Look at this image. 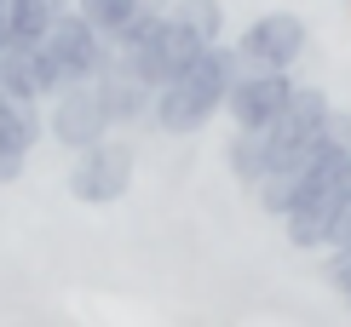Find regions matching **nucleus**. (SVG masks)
Returning a JSON list of instances; mask_svg holds the SVG:
<instances>
[{
    "label": "nucleus",
    "mask_w": 351,
    "mask_h": 327,
    "mask_svg": "<svg viewBox=\"0 0 351 327\" xmlns=\"http://www.w3.org/2000/svg\"><path fill=\"white\" fill-rule=\"evenodd\" d=\"M237 75H242V57L230 52V40L202 47L167 86H156L150 127L167 132V138H190V132H202L213 115H225V98H230V86H237Z\"/></svg>",
    "instance_id": "1"
},
{
    "label": "nucleus",
    "mask_w": 351,
    "mask_h": 327,
    "mask_svg": "<svg viewBox=\"0 0 351 327\" xmlns=\"http://www.w3.org/2000/svg\"><path fill=\"white\" fill-rule=\"evenodd\" d=\"M133 167H138V155H133V144L127 138H98L93 150H81L75 161H69V196H75L81 207H115L133 189Z\"/></svg>",
    "instance_id": "2"
},
{
    "label": "nucleus",
    "mask_w": 351,
    "mask_h": 327,
    "mask_svg": "<svg viewBox=\"0 0 351 327\" xmlns=\"http://www.w3.org/2000/svg\"><path fill=\"white\" fill-rule=\"evenodd\" d=\"M305 47H311V29L300 12H259L254 23L230 40V52L242 57V69H288L294 75Z\"/></svg>",
    "instance_id": "3"
},
{
    "label": "nucleus",
    "mask_w": 351,
    "mask_h": 327,
    "mask_svg": "<svg viewBox=\"0 0 351 327\" xmlns=\"http://www.w3.org/2000/svg\"><path fill=\"white\" fill-rule=\"evenodd\" d=\"M40 52L52 57V69H58V81L64 86H81V81H98V69L110 64V40L98 35L93 23L81 18V12H64L52 29H47V40H40Z\"/></svg>",
    "instance_id": "4"
},
{
    "label": "nucleus",
    "mask_w": 351,
    "mask_h": 327,
    "mask_svg": "<svg viewBox=\"0 0 351 327\" xmlns=\"http://www.w3.org/2000/svg\"><path fill=\"white\" fill-rule=\"evenodd\" d=\"M328 115H334L328 86L294 81V92H288V103L276 109V121L259 127V132H265V150H271V167H276V161H288L294 150H305L311 138H323V121H328Z\"/></svg>",
    "instance_id": "5"
},
{
    "label": "nucleus",
    "mask_w": 351,
    "mask_h": 327,
    "mask_svg": "<svg viewBox=\"0 0 351 327\" xmlns=\"http://www.w3.org/2000/svg\"><path fill=\"white\" fill-rule=\"evenodd\" d=\"M47 138L58 150H69V155L93 150L98 138H110V121H104V103H98L93 81L64 86L58 98H47Z\"/></svg>",
    "instance_id": "6"
},
{
    "label": "nucleus",
    "mask_w": 351,
    "mask_h": 327,
    "mask_svg": "<svg viewBox=\"0 0 351 327\" xmlns=\"http://www.w3.org/2000/svg\"><path fill=\"white\" fill-rule=\"evenodd\" d=\"M294 92V75L288 69H242L237 86L225 98V115H230V132H259L276 121V109Z\"/></svg>",
    "instance_id": "7"
},
{
    "label": "nucleus",
    "mask_w": 351,
    "mask_h": 327,
    "mask_svg": "<svg viewBox=\"0 0 351 327\" xmlns=\"http://www.w3.org/2000/svg\"><path fill=\"white\" fill-rule=\"evenodd\" d=\"M47 138V103H23L0 92V184H18L35 144Z\"/></svg>",
    "instance_id": "8"
},
{
    "label": "nucleus",
    "mask_w": 351,
    "mask_h": 327,
    "mask_svg": "<svg viewBox=\"0 0 351 327\" xmlns=\"http://www.w3.org/2000/svg\"><path fill=\"white\" fill-rule=\"evenodd\" d=\"M93 92H98V103H104L110 132H115V127H150V103H156V92H150V86H144L138 75H127L115 57H110L104 69H98Z\"/></svg>",
    "instance_id": "9"
},
{
    "label": "nucleus",
    "mask_w": 351,
    "mask_h": 327,
    "mask_svg": "<svg viewBox=\"0 0 351 327\" xmlns=\"http://www.w3.org/2000/svg\"><path fill=\"white\" fill-rule=\"evenodd\" d=\"M64 12H75V0H12V47H40Z\"/></svg>",
    "instance_id": "10"
},
{
    "label": "nucleus",
    "mask_w": 351,
    "mask_h": 327,
    "mask_svg": "<svg viewBox=\"0 0 351 327\" xmlns=\"http://www.w3.org/2000/svg\"><path fill=\"white\" fill-rule=\"evenodd\" d=\"M225 167H230V178H237L242 189H254L259 178L271 172V150H265V132H230V144H225Z\"/></svg>",
    "instance_id": "11"
},
{
    "label": "nucleus",
    "mask_w": 351,
    "mask_h": 327,
    "mask_svg": "<svg viewBox=\"0 0 351 327\" xmlns=\"http://www.w3.org/2000/svg\"><path fill=\"white\" fill-rule=\"evenodd\" d=\"M167 18L184 23L190 35L208 40V47H213V40H225V0H173Z\"/></svg>",
    "instance_id": "12"
},
{
    "label": "nucleus",
    "mask_w": 351,
    "mask_h": 327,
    "mask_svg": "<svg viewBox=\"0 0 351 327\" xmlns=\"http://www.w3.org/2000/svg\"><path fill=\"white\" fill-rule=\"evenodd\" d=\"M75 12H81V18L93 23L104 40H110L127 18H138V0H75Z\"/></svg>",
    "instance_id": "13"
},
{
    "label": "nucleus",
    "mask_w": 351,
    "mask_h": 327,
    "mask_svg": "<svg viewBox=\"0 0 351 327\" xmlns=\"http://www.w3.org/2000/svg\"><path fill=\"white\" fill-rule=\"evenodd\" d=\"M323 259H328V264H323V276H328V281H334V287H340V293H351V241L328 247Z\"/></svg>",
    "instance_id": "14"
},
{
    "label": "nucleus",
    "mask_w": 351,
    "mask_h": 327,
    "mask_svg": "<svg viewBox=\"0 0 351 327\" xmlns=\"http://www.w3.org/2000/svg\"><path fill=\"white\" fill-rule=\"evenodd\" d=\"M173 0H138V12H167Z\"/></svg>",
    "instance_id": "15"
},
{
    "label": "nucleus",
    "mask_w": 351,
    "mask_h": 327,
    "mask_svg": "<svg viewBox=\"0 0 351 327\" xmlns=\"http://www.w3.org/2000/svg\"><path fill=\"white\" fill-rule=\"evenodd\" d=\"M346 304H351V293H346Z\"/></svg>",
    "instance_id": "16"
},
{
    "label": "nucleus",
    "mask_w": 351,
    "mask_h": 327,
    "mask_svg": "<svg viewBox=\"0 0 351 327\" xmlns=\"http://www.w3.org/2000/svg\"><path fill=\"white\" fill-rule=\"evenodd\" d=\"M346 6H351V0H346Z\"/></svg>",
    "instance_id": "17"
}]
</instances>
